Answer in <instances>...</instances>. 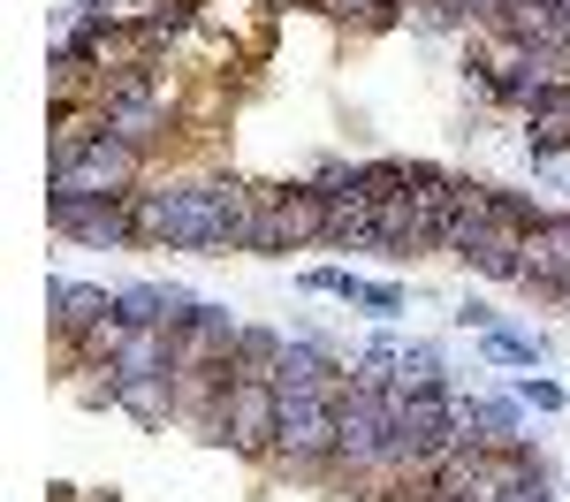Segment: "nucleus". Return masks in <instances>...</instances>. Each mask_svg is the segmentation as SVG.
Segmentation results:
<instances>
[{"label":"nucleus","mask_w":570,"mask_h":502,"mask_svg":"<svg viewBox=\"0 0 570 502\" xmlns=\"http://www.w3.org/2000/svg\"><path fill=\"white\" fill-rule=\"evenodd\" d=\"M130 206H137V244H145V252H190V259H228L214 176H160V183H145Z\"/></svg>","instance_id":"nucleus-1"},{"label":"nucleus","mask_w":570,"mask_h":502,"mask_svg":"<svg viewBox=\"0 0 570 502\" xmlns=\"http://www.w3.org/2000/svg\"><path fill=\"white\" fill-rule=\"evenodd\" d=\"M327 480L395 488V396H381V388H351L343 396V442H335V472Z\"/></svg>","instance_id":"nucleus-2"},{"label":"nucleus","mask_w":570,"mask_h":502,"mask_svg":"<svg viewBox=\"0 0 570 502\" xmlns=\"http://www.w3.org/2000/svg\"><path fill=\"white\" fill-rule=\"evenodd\" d=\"M327 244V190L320 183H266L259 222H252V259H289V252H312Z\"/></svg>","instance_id":"nucleus-3"},{"label":"nucleus","mask_w":570,"mask_h":502,"mask_svg":"<svg viewBox=\"0 0 570 502\" xmlns=\"http://www.w3.org/2000/svg\"><path fill=\"white\" fill-rule=\"evenodd\" d=\"M335 442H343V396H282V426H274V464L282 472L327 480Z\"/></svg>","instance_id":"nucleus-4"},{"label":"nucleus","mask_w":570,"mask_h":502,"mask_svg":"<svg viewBox=\"0 0 570 502\" xmlns=\"http://www.w3.org/2000/svg\"><path fill=\"white\" fill-rule=\"evenodd\" d=\"M532 472H540V456L525 442H464V450H449V464L434 480H441V495H456V502H510Z\"/></svg>","instance_id":"nucleus-5"},{"label":"nucleus","mask_w":570,"mask_h":502,"mask_svg":"<svg viewBox=\"0 0 570 502\" xmlns=\"http://www.w3.org/2000/svg\"><path fill=\"white\" fill-rule=\"evenodd\" d=\"M130 190H145V152L115 130L85 145L69 168H46V198H130Z\"/></svg>","instance_id":"nucleus-6"},{"label":"nucleus","mask_w":570,"mask_h":502,"mask_svg":"<svg viewBox=\"0 0 570 502\" xmlns=\"http://www.w3.org/2000/svg\"><path fill=\"white\" fill-rule=\"evenodd\" d=\"M274 426H282V388L274 381H228L206 442H228L244 456H274Z\"/></svg>","instance_id":"nucleus-7"},{"label":"nucleus","mask_w":570,"mask_h":502,"mask_svg":"<svg viewBox=\"0 0 570 502\" xmlns=\"http://www.w3.org/2000/svg\"><path fill=\"white\" fill-rule=\"evenodd\" d=\"M130 198H46V228L69 236V244H91V252H122V244H137V206Z\"/></svg>","instance_id":"nucleus-8"},{"label":"nucleus","mask_w":570,"mask_h":502,"mask_svg":"<svg viewBox=\"0 0 570 502\" xmlns=\"http://www.w3.org/2000/svg\"><path fill=\"white\" fill-rule=\"evenodd\" d=\"M236 327H244V319H228V305H198L183 327H168V343H176V381L183 373H228Z\"/></svg>","instance_id":"nucleus-9"},{"label":"nucleus","mask_w":570,"mask_h":502,"mask_svg":"<svg viewBox=\"0 0 570 502\" xmlns=\"http://www.w3.org/2000/svg\"><path fill=\"white\" fill-rule=\"evenodd\" d=\"M274 388H282V396H351V365L335 358L320 335H289Z\"/></svg>","instance_id":"nucleus-10"},{"label":"nucleus","mask_w":570,"mask_h":502,"mask_svg":"<svg viewBox=\"0 0 570 502\" xmlns=\"http://www.w3.org/2000/svg\"><path fill=\"white\" fill-rule=\"evenodd\" d=\"M518 289L570 297V214H540L525 228V274H518Z\"/></svg>","instance_id":"nucleus-11"},{"label":"nucleus","mask_w":570,"mask_h":502,"mask_svg":"<svg viewBox=\"0 0 570 502\" xmlns=\"http://www.w3.org/2000/svg\"><path fill=\"white\" fill-rule=\"evenodd\" d=\"M487 31H502L510 46H525V53H540V61H556V53L570 46V8H556V0H510L502 23H487Z\"/></svg>","instance_id":"nucleus-12"},{"label":"nucleus","mask_w":570,"mask_h":502,"mask_svg":"<svg viewBox=\"0 0 570 502\" xmlns=\"http://www.w3.org/2000/svg\"><path fill=\"white\" fill-rule=\"evenodd\" d=\"M107 313H115V297H107V289L69 282V274H53V282H46V327L61 335V351H69V343H85Z\"/></svg>","instance_id":"nucleus-13"},{"label":"nucleus","mask_w":570,"mask_h":502,"mask_svg":"<svg viewBox=\"0 0 570 502\" xmlns=\"http://www.w3.org/2000/svg\"><path fill=\"white\" fill-rule=\"evenodd\" d=\"M115 313L130 319V327H183V319L198 313V297L176 289V282H130V289H115Z\"/></svg>","instance_id":"nucleus-14"},{"label":"nucleus","mask_w":570,"mask_h":502,"mask_svg":"<svg viewBox=\"0 0 570 502\" xmlns=\"http://www.w3.org/2000/svg\"><path fill=\"white\" fill-rule=\"evenodd\" d=\"M99 23H115V31H145V39H176L183 23H190V8L183 0H85Z\"/></svg>","instance_id":"nucleus-15"},{"label":"nucleus","mask_w":570,"mask_h":502,"mask_svg":"<svg viewBox=\"0 0 570 502\" xmlns=\"http://www.w3.org/2000/svg\"><path fill=\"white\" fill-rule=\"evenodd\" d=\"M502 214H510V190H502V183H464V190H456V222H449V259H464Z\"/></svg>","instance_id":"nucleus-16"},{"label":"nucleus","mask_w":570,"mask_h":502,"mask_svg":"<svg viewBox=\"0 0 570 502\" xmlns=\"http://www.w3.org/2000/svg\"><path fill=\"white\" fill-rule=\"evenodd\" d=\"M99 137H107V115L99 107H46V168H69Z\"/></svg>","instance_id":"nucleus-17"},{"label":"nucleus","mask_w":570,"mask_h":502,"mask_svg":"<svg viewBox=\"0 0 570 502\" xmlns=\"http://www.w3.org/2000/svg\"><path fill=\"white\" fill-rule=\"evenodd\" d=\"M373 236H381V206L357 198V190H335L327 198V244L320 252H373Z\"/></svg>","instance_id":"nucleus-18"},{"label":"nucleus","mask_w":570,"mask_h":502,"mask_svg":"<svg viewBox=\"0 0 570 502\" xmlns=\"http://www.w3.org/2000/svg\"><path fill=\"white\" fill-rule=\"evenodd\" d=\"M518 426H525V396H494V388L464 396V434L472 442H525Z\"/></svg>","instance_id":"nucleus-19"},{"label":"nucleus","mask_w":570,"mask_h":502,"mask_svg":"<svg viewBox=\"0 0 570 502\" xmlns=\"http://www.w3.org/2000/svg\"><path fill=\"white\" fill-rule=\"evenodd\" d=\"M282 351H289V335H274V327H236L228 381H274V373H282Z\"/></svg>","instance_id":"nucleus-20"},{"label":"nucleus","mask_w":570,"mask_h":502,"mask_svg":"<svg viewBox=\"0 0 570 502\" xmlns=\"http://www.w3.org/2000/svg\"><path fill=\"white\" fill-rule=\"evenodd\" d=\"M426 388H456V373H449V358H441V343H403L395 396H426Z\"/></svg>","instance_id":"nucleus-21"},{"label":"nucleus","mask_w":570,"mask_h":502,"mask_svg":"<svg viewBox=\"0 0 570 502\" xmlns=\"http://www.w3.org/2000/svg\"><path fill=\"white\" fill-rule=\"evenodd\" d=\"M480 358L487 365H540V358H548V335H540V327H510V319H502L494 335H480Z\"/></svg>","instance_id":"nucleus-22"},{"label":"nucleus","mask_w":570,"mask_h":502,"mask_svg":"<svg viewBox=\"0 0 570 502\" xmlns=\"http://www.w3.org/2000/svg\"><path fill=\"white\" fill-rule=\"evenodd\" d=\"M395 365H403V343H395L389 327L357 351V365H351V388H381V396H395Z\"/></svg>","instance_id":"nucleus-23"},{"label":"nucleus","mask_w":570,"mask_h":502,"mask_svg":"<svg viewBox=\"0 0 570 502\" xmlns=\"http://www.w3.org/2000/svg\"><path fill=\"white\" fill-rule=\"evenodd\" d=\"M297 289H312V297H343V305H357L365 274H357V267H305V274H297Z\"/></svg>","instance_id":"nucleus-24"},{"label":"nucleus","mask_w":570,"mask_h":502,"mask_svg":"<svg viewBox=\"0 0 570 502\" xmlns=\"http://www.w3.org/2000/svg\"><path fill=\"white\" fill-rule=\"evenodd\" d=\"M327 16H343V23H365V31H381V23H395V8L403 0H320Z\"/></svg>","instance_id":"nucleus-25"},{"label":"nucleus","mask_w":570,"mask_h":502,"mask_svg":"<svg viewBox=\"0 0 570 502\" xmlns=\"http://www.w3.org/2000/svg\"><path fill=\"white\" fill-rule=\"evenodd\" d=\"M357 313H365V319H381V327H389V319L403 313V282H365V289H357Z\"/></svg>","instance_id":"nucleus-26"},{"label":"nucleus","mask_w":570,"mask_h":502,"mask_svg":"<svg viewBox=\"0 0 570 502\" xmlns=\"http://www.w3.org/2000/svg\"><path fill=\"white\" fill-rule=\"evenodd\" d=\"M419 8V31H464L472 16H464V0H411Z\"/></svg>","instance_id":"nucleus-27"},{"label":"nucleus","mask_w":570,"mask_h":502,"mask_svg":"<svg viewBox=\"0 0 570 502\" xmlns=\"http://www.w3.org/2000/svg\"><path fill=\"white\" fill-rule=\"evenodd\" d=\"M456 327H464V335H494V327H502V313H494V305H487V297H464V305H456Z\"/></svg>","instance_id":"nucleus-28"},{"label":"nucleus","mask_w":570,"mask_h":502,"mask_svg":"<svg viewBox=\"0 0 570 502\" xmlns=\"http://www.w3.org/2000/svg\"><path fill=\"white\" fill-rule=\"evenodd\" d=\"M518 396H525V411H563V388H556V381H540V373L518 381Z\"/></svg>","instance_id":"nucleus-29"},{"label":"nucleus","mask_w":570,"mask_h":502,"mask_svg":"<svg viewBox=\"0 0 570 502\" xmlns=\"http://www.w3.org/2000/svg\"><path fill=\"white\" fill-rule=\"evenodd\" d=\"M389 502H456V495H441V480H403V488H389Z\"/></svg>","instance_id":"nucleus-30"},{"label":"nucleus","mask_w":570,"mask_h":502,"mask_svg":"<svg viewBox=\"0 0 570 502\" xmlns=\"http://www.w3.org/2000/svg\"><path fill=\"white\" fill-rule=\"evenodd\" d=\"M502 8H510V0H464V16H472L480 31H487V23H502Z\"/></svg>","instance_id":"nucleus-31"},{"label":"nucleus","mask_w":570,"mask_h":502,"mask_svg":"<svg viewBox=\"0 0 570 502\" xmlns=\"http://www.w3.org/2000/svg\"><path fill=\"white\" fill-rule=\"evenodd\" d=\"M510 502H556V495H548V472H532V480H525V488H518Z\"/></svg>","instance_id":"nucleus-32"},{"label":"nucleus","mask_w":570,"mask_h":502,"mask_svg":"<svg viewBox=\"0 0 570 502\" xmlns=\"http://www.w3.org/2000/svg\"><path fill=\"white\" fill-rule=\"evenodd\" d=\"M46 502H115V495H77V488H46Z\"/></svg>","instance_id":"nucleus-33"},{"label":"nucleus","mask_w":570,"mask_h":502,"mask_svg":"<svg viewBox=\"0 0 570 502\" xmlns=\"http://www.w3.org/2000/svg\"><path fill=\"white\" fill-rule=\"evenodd\" d=\"M540 176H556V183H563V190H570V160H556V168H540Z\"/></svg>","instance_id":"nucleus-34"},{"label":"nucleus","mask_w":570,"mask_h":502,"mask_svg":"<svg viewBox=\"0 0 570 502\" xmlns=\"http://www.w3.org/2000/svg\"><path fill=\"white\" fill-rule=\"evenodd\" d=\"M556 8H570V0H556Z\"/></svg>","instance_id":"nucleus-35"},{"label":"nucleus","mask_w":570,"mask_h":502,"mask_svg":"<svg viewBox=\"0 0 570 502\" xmlns=\"http://www.w3.org/2000/svg\"><path fill=\"white\" fill-rule=\"evenodd\" d=\"M563 313H570V297H563Z\"/></svg>","instance_id":"nucleus-36"}]
</instances>
